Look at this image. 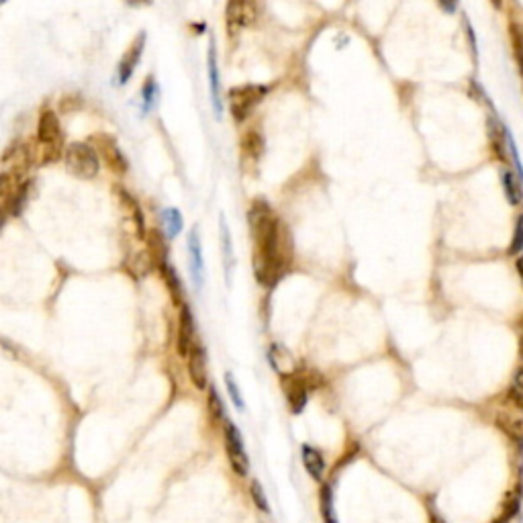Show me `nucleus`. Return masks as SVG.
Listing matches in <instances>:
<instances>
[{
  "label": "nucleus",
  "mask_w": 523,
  "mask_h": 523,
  "mask_svg": "<svg viewBox=\"0 0 523 523\" xmlns=\"http://www.w3.org/2000/svg\"><path fill=\"white\" fill-rule=\"evenodd\" d=\"M162 221H164L168 237H176L182 231V215L178 209L162 210Z\"/></svg>",
  "instance_id": "17"
},
{
  "label": "nucleus",
  "mask_w": 523,
  "mask_h": 523,
  "mask_svg": "<svg viewBox=\"0 0 523 523\" xmlns=\"http://www.w3.org/2000/svg\"><path fill=\"white\" fill-rule=\"evenodd\" d=\"M65 164L68 168L80 176V178H94L101 170V160L96 156V151L88 144L82 141H76V144H70L65 149Z\"/></svg>",
  "instance_id": "2"
},
{
  "label": "nucleus",
  "mask_w": 523,
  "mask_h": 523,
  "mask_svg": "<svg viewBox=\"0 0 523 523\" xmlns=\"http://www.w3.org/2000/svg\"><path fill=\"white\" fill-rule=\"evenodd\" d=\"M266 94V86H237V88H231L229 90V108L231 115L235 121H244L251 115V111L256 108V105L264 99Z\"/></svg>",
  "instance_id": "4"
},
{
  "label": "nucleus",
  "mask_w": 523,
  "mask_h": 523,
  "mask_svg": "<svg viewBox=\"0 0 523 523\" xmlns=\"http://www.w3.org/2000/svg\"><path fill=\"white\" fill-rule=\"evenodd\" d=\"M511 398H515L519 405H523V368H519L515 372V378H513V386H511Z\"/></svg>",
  "instance_id": "26"
},
{
  "label": "nucleus",
  "mask_w": 523,
  "mask_h": 523,
  "mask_svg": "<svg viewBox=\"0 0 523 523\" xmlns=\"http://www.w3.org/2000/svg\"><path fill=\"white\" fill-rule=\"evenodd\" d=\"M219 225H221V250H223V258H225V272H227V282H229V266H233V248H231V235L227 225H225V219L221 217L219 219Z\"/></svg>",
  "instance_id": "18"
},
{
  "label": "nucleus",
  "mask_w": 523,
  "mask_h": 523,
  "mask_svg": "<svg viewBox=\"0 0 523 523\" xmlns=\"http://www.w3.org/2000/svg\"><path fill=\"white\" fill-rule=\"evenodd\" d=\"M194 321L190 315L189 307L180 309V323H178V354L189 358L190 348L194 344Z\"/></svg>",
  "instance_id": "12"
},
{
  "label": "nucleus",
  "mask_w": 523,
  "mask_h": 523,
  "mask_svg": "<svg viewBox=\"0 0 523 523\" xmlns=\"http://www.w3.org/2000/svg\"><path fill=\"white\" fill-rule=\"evenodd\" d=\"M497 425L523 448V405H519L515 398H507V403L497 413Z\"/></svg>",
  "instance_id": "7"
},
{
  "label": "nucleus",
  "mask_w": 523,
  "mask_h": 523,
  "mask_svg": "<svg viewBox=\"0 0 523 523\" xmlns=\"http://www.w3.org/2000/svg\"><path fill=\"white\" fill-rule=\"evenodd\" d=\"M523 250V215L517 219V225H515V235H513V241H511V253H517Z\"/></svg>",
  "instance_id": "27"
},
{
  "label": "nucleus",
  "mask_w": 523,
  "mask_h": 523,
  "mask_svg": "<svg viewBox=\"0 0 523 523\" xmlns=\"http://www.w3.org/2000/svg\"><path fill=\"white\" fill-rule=\"evenodd\" d=\"M141 101H144V111L149 113L153 106H156V101H158V84L156 80L149 76L144 84V90H141Z\"/></svg>",
  "instance_id": "22"
},
{
  "label": "nucleus",
  "mask_w": 523,
  "mask_h": 523,
  "mask_svg": "<svg viewBox=\"0 0 523 523\" xmlns=\"http://www.w3.org/2000/svg\"><path fill=\"white\" fill-rule=\"evenodd\" d=\"M209 409H210V415L213 419H223V403H221V398H219V393L215 391V389H210L209 393Z\"/></svg>",
  "instance_id": "25"
},
{
  "label": "nucleus",
  "mask_w": 523,
  "mask_h": 523,
  "mask_svg": "<svg viewBox=\"0 0 523 523\" xmlns=\"http://www.w3.org/2000/svg\"><path fill=\"white\" fill-rule=\"evenodd\" d=\"M303 464H305V470L309 472V477L313 481H323V474H325V460L321 456V452L313 448V446H303Z\"/></svg>",
  "instance_id": "14"
},
{
  "label": "nucleus",
  "mask_w": 523,
  "mask_h": 523,
  "mask_svg": "<svg viewBox=\"0 0 523 523\" xmlns=\"http://www.w3.org/2000/svg\"><path fill=\"white\" fill-rule=\"evenodd\" d=\"M503 187H505V192H507V199L511 205H517L522 201V190L517 189V176L511 174V172H505L503 174Z\"/></svg>",
  "instance_id": "21"
},
{
  "label": "nucleus",
  "mask_w": 523,
  "mask_h": 523,
  "mask_svg": "<svg viewBox=\"0 0 523 523\" xmlns=\"http://www.w3.org/2000/svg\"><path fill=\"white\" fill-rule=\"evenodd\" d=\"M209 86H210V103L217 113V117L221 119L223 115V99H221V78H219V65H217V49H215V42L210 39L209 45Z\"/></svg>",
  "instance_id": "10"
},
{
  "label": "nucleus",
  "mask_w": 523,
  "mask_h": 523,
  "mask_svg": "<svg viewBox=\"0 0 523 523\" xmlns=\"http://www.w3.org/2000/svg\"><path fill=\"white\" fill-rule=\"evenodd\" d=\"M522 497H523V484H519L517 489H513L509 495H507V501L503 505L501 515H497V519L493 523H509L517 513H519V507H522Z\"/></svg>",
  "instance_id": "15"
},
{
  "label": "nucleus",
  "mask_w": 523,
  "mask_h": 523,
  "mask_svg": "<svg viewBox=\"0 0 523 523\" xmlns=\"http://www.w3.org/2000/svg\"><path fill=\"white\" fill-rule=\"evenodd\" d=\"M313 378H317V374H311V372H293V374H284L280 378L293 413H301L305 409L309 401V393L313 391V382H311Z\"/></svg>",
  "instance_id": "3"
},
{
  "label": "nucleus",
  "mask_w": 523,
  "mask_h": 523,
  "mask_svg": "<svg viewBox=\"0 0 523 523\" xmlns=\"http://www.w3.org/2000/svg\"><path fill=\"white\" fill-rule=\"evenodd\" d=\"M321 515H323V523H339L337 515H335L334 491L329 484H325L321 489Z\"/></svg>",
  "instance_id": "16"
},
{
  "label": "nucleus",
  "mask_w": 523,
  "mask_h": 523,
  "mask_svg": "<svg viewBox=\"0 0 523 523\" xmlns=\"http://www.w3.org/2000/svg\"><path fill=\"white\" fill-rule=\"evenodd\" d=\"M225 384H227V391H229V397L233 401V405H235V409L244 411V398H241V393H239V386H237L235 378L229 372L225 374Z\"/></svg>",
  "instance_id": "24"
},
{
  "label": "nucleus",
  "mask_w": 523,
  "mask_h": 523,
  "mask_svg": "<svg viewBox=\"0 0 523 523\" xmlns=\"http://www.w3.org/2000/svg\"><path fill=\"white\" fill-rule=\"evenodd\" d=\"M244 149H246V153L253 158V160H258L260 156H262V151H264V137L258 133V131H250L246 137H244Z\"/></svg>",
  "instance_id": "20"
},
{
  "label": "nucleus",
  "mask_w": 523,
  "mask_h": 523,
  "mask_svg": "<svg viewBox=\"0 0 523 523\" xmlns=\"http://www.w3.org/2000/svg\"><path fill=\"white\" fill-rule=\"evenodd\" d=\"M144 45H146V35L141 33V35L137 37V42L129 47L125 58L119 63V84H125L127 80L133 76V72H135V68H137V63H139V58H141V53H144Z\"/></svg>",
  "instance_id": "13"
},
{
  "label": "nucleus",
  "mask_w": 523,
  "mask_h": 523,
  "mask_svg": "<svg viewBox=\"0 0 523 523\" xmlns=\"http://www.w3.org/2000/svg\"><path fill=\"white\" fill-rule=\"evenodd\" d=\"M149 248H151V258L158 262V264H164V268H166V260H168V250H166V244H164V237L158 233V231H151V235H149Z\"/></svg>",
  "instance_id": "19"
},
{
  "label": "nucleus",
  "mask_w": 523,
  "mask_h": 523,
  "mask_svg": "<svg viewBox=\"0 0 523 523\" xmlns=\"http://www.w3.org/2000/svg\"><path fill=\"white\" fill-rule=\"evenodd\" d=\"M189 372L190 380L196 389H205L207 386V352L203 348V344L196 339L190 348L189 354Z\"/></svg>",
  "instance_id": "8"
},
{
  "label": "nucleus",
  "mask_w": 523,
  "mask_h": 523,
  "mask_svg": "<svg viewBox=\"0 0 523 523\" xmlns=\"http://www.w3.org/2000/svg\"><path fill=\"white\" fill-rule=\"evenodd\" d=\"M519 341H522V356H523V329H522V337H519Z\"/></svg>",
  "instance_id": "28"
},
{
  "label": "nucleus",
  "mask_w": 523,
  "mask_h": 523,
  "mask_svg": "<svg viewBox=\"0 0 523 523\" xmlns=\"http://www.w3.org/2000/svg\"><path fill=\"white\" fill-rule=\"evenodd\" d=\"M251 499H253L256 507H258L262 513H270V505H268V499H266V493H264L262 484L258 481L251 482Z\"/></svg>",
  "instance_id": "23"
},
{
  "label": "nucleus",
  "mask_w": 523,
  "mask_h": 523,
  "mask_svg": "<svg viewBox=\"0 0 523 523\" xmlns=\"http://www.w3.org/2000/svg\"><path fill=\"white\" fill-rule=\"evenodd\" d=\"M37 139L39 144L45 147V158L47 160H56L62 151V127H60V119L56 113L45 111L39 117V125H37Z\"/></svg>",
  "instance_id": "5"
},
{
  "label": "nucleus",
  "mask_w": 523,
  "mask_h": 523,
  "mask_svg": "<svg viewBox=\"0 0 523 523\" xmlns=\"http://www.w3.org/2000/svg\"><path fill=\"white\" fill-rule=\"evenodd\" d=\"M248 219L256 241V276L260 284L274 286L286 274L291 264L282 225L264 201H256L251 205Z\"/></svg>",
  "instance_id": "1"
},
{
  "label": "nucleus",
  "mask_w": 523,
  "mask_h": 523,
  "mask_svg": "<svg viewBox=\"0 0 523 523\" xmlns=\"http://www.w3.org/2000/svg\"><path fill=\"white\" fill-rule=\"evenodd\" d=\"M225 448H227V456H229L231 468L235 470V474L239 477H248L250 472V458L246 454L244 441H241V434L235 427L233 421H225Z\"/></svg>",
  "instance_id": "6"
},
{
  "label": "nucleus",
  "mask_w": 523,
  "mask_h": 523,
  "mask_svg": "<svg viewBox=\"0 0 523 523\" xmlns=\"http://www.w3.org/2000/svg\"><path fill=\"white\" fill-rule=\"evenodd\" d=\"M225 15H227V29H231V33L248 27L253 19H256V6L251 2H229L227 8H225Z\"/></svg>",
  "instance_id": "9"
},
{
  "label": "nucleus",
  "mask_w": 523,
  "mask_h": 523,
  "mask_svg": "<svg viewBox=\"0 0 523 523\" xmlns=\"http://www.w3.org/2000/svg\"><path fill=\"white\" fill-rule=\"evenodd\" d=\"M189 258H190V276L194 284L201 289L205 282V258H203V248L196 231L189 233Z\"/></svg>",
  "instance_id": "11"
}]
</instances>
